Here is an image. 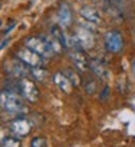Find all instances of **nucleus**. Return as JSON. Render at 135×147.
Wrapping results in <instances>:
<instances>
[{"label": "nucleus", "mask_w": 135, "mask_h": 147, "mask_svg": "<svg viewBox=\"0 0 135 147\" xmlns=\"http://www.w3.org/2000/svg\"><path fill=\"white\" fill-rule=\"evenodd\" d=\"M16 57H17V60H20V61H24L25 64H28V67H42V64H44L42 55H39L34 50L28 48L26 45L16 51Z\"/></svg>", "instance_id": "f03ea898"}, {"label": "nucleus", "mask_w": 135, "mask_h": 147, "mask_svg": "<svg viewBox=\"0 0 135 147\" xmlns=\"http://www.w3.org/2000/svg\"><path fill=\"white\" fill-rule=\"evenodd\" d=\"M58 20H60L61 28H69L73 24V13L67 3H61L58 9Z\"/></svg>", "instance_id": "9d476101"}, {"label": "nucleus", "mask_w": 135, "mask_h": 147, "mask_svg": "<svg viewBox=\"0 0 135 147\" xmlns=\"http://www.w3.org/2000/svg\"><path fill=\"white\" fill-rule=\"evenodd\" d=\"M64 73H65V76H67V77L70 79V82L73 83V86H79V85H80V77H79V74H77L74 70L69 69V70H65Z\"/></svg>", "instance_id": "f3484780"}, {"label": "nucleus", "mask_w": 135, "mask_h": 147, "mask_svg": "<svg viewBox=\"0 0 135 147\" xmlns=\"http://www.w3.org/2000/svg\"><path fill=\"white\" fill-rule=\"evenodd\" d=\"M89 69L92 70L95 73V76L103 82L109 80L110 79V71L109 69L106 67V64L103 61L97 60V58H92V60H89Z\"/></svg>", "instance_id": "1a4fd4ad"}, {"label": "nucleus", "mask_w": 135, "mask_h": 147, "mask_svg": "<svg viewBox=\"0 0 135 147\" xmlns=\"http://www.w3.org/2000/svg\"><path fill=\"white\" fill-rule=\"evenodd\" d=\"M42 36V39L45 41V42L48 44V47L51 48V51L54 53V54H60L61 51H62V45H61V42L55 38V36H52V35H41Z\"/></svg>", "instance_id": "ddd939ff"}, {"label": "nucleus", "mask_w": 135, "mask_h": 147, "mask_svg": "<svg viewBox=\"0 0 135 147\" xmlns=\"http://www.w3.org/2000/svg\"><path fill=\"white\" fill-rule=\"evenodd\" d=\"M29 76H32L38 82H45L47 77H48V71L45 69H42V67H31Z\"/></svg>", "instance_id": "4468645a"}, {"label": "nucleus", "mask_w": 135, "mask_h": 147, "mask_svg": "<svg viewBox=\"0 0 135 147\" xmlns=\"http://www.w3.org/2000/svg\"><path fill=\"white\" fill-rule=\"evenodd\" d=\"M28 64H25L24 61H17V60H15V61H9V63H6L5 64V70L12 76V77H15V79H24V77H26L28 74H29V71H31V67L28 69L26 67Z\"/></svg>", "instance_id": "423d86ee"}, {"label": "nucleus", "mask_w": 135, "mask_h": 147, "mask_svg": "<svg viewBox=\"0 0 135 147\" xmlns=\"http://www.w3.org/2000/svg\"><path fill=\"white\" fill-rule=\"evenodd\" d=\"M25 45L31 50H34L35 53H38L42 57H52L54 53L51 51V48L48 47V44L42 39V36H28L25 39Z\"/></svg>", "instance_id": "7ed1b4c3"}, {"label": "nucleus", "mask_w": 135, "mask_h": 147, "mask_svg": "<svg viewBox=\"0 0 135 147\" xmlns=\"http://www.w3.org/2000/svg\"><path fill=\"white\" fill-rule=\"evenodd\" d=\"M19 90H20L22 96H24L26 100L32 102V103L36 102L38 98H39V90H38L36 85L32 80L26 79V77L19 79Z\"/></svg>", "instance_id": "20e7f679"}, {"label": "nucleus", "mask_w": 135, "mask_h": 147, "mask_svg": "<svg viewBox=\"0 0 135 147\" xmlns=\"http://www.w3.org/2000/svg\"><path fill=\"white\" fill-rule=\"evenodd\" d=\"M105 47L109 53H119L124 47V38L121 32L118 31H110L105 36Z\"/></svg>", "instance_id": "0eeeda50"}, {"label": "nucleus", "mask_w": 135, "mask_h": 147, "mask_svg": "<svg viewBox=\"0 0 135 147\" xmlns=\"http://www.w3.org/2000/svg\"><path fill=\"white\" fill-rule=\"evenodd\" d=\"M74 39L79 42V45L83 48V50H90L95 47V36L93 34L90 32L89 29L86 28H79L76 35H74Z\"/></svg>", "instance_id": "6e6552de"}, {"label": "nucleus", "mask_w": 135, "mask_h": 147, "mask_svg": "<svg viewBox=\"0 0 135 147\" xmlns=\"http://www.w3.org/2000/svg\"><path fill=\"white\" fill-rule=\"evenodd\" d=\"M31 147H47V141H45V138L41 137V136L34 137L32 141H31Z\"/></svg>", "instance_id": "a211bd4d"}, {"label": "nucleus", "mask_w": 135, "mask_h": 147, "mask_svg": "<svg viewBox=\"0 0 135 147\" xmlns=\"http://www.w3.org/2000/svg\"><path fill=\"white\" fill-rule=\"evenodd\" d=\"M52 80H54L55 85L58 86V89L62 90L64 93H70V92H71V89H73V83L70 82L69 77L65 76V73H62V71L55 73V74L52 76Z\"/></svg>", "instance_id": "9b49d317"}, {"label": "nucleus", "mask_w": 135, "mask_h": 147, "mask_svg": "<svg viewBox=\"0 0 135 147\" xmlns=\"http://www.w3.org/2000/svg\"><path fill=\"white\" fill-rule=\"evenodd\" d=\"M107 93H109V88L106 86V88H105V92H103V96H102L100 99H106V96H107Z\"/></svg>", "instance_id": "aec40b11"}, {"label": "nucleus", "mask_w": 135, "mask_h": 147, "mask_svg": "<svg viewBox=\"0 0 135 147\" xmlns=\"http://www.w3.org/2000/svg\"><path fill=\"white\" fill-rule=\"evenodd\" d=\"M51 35L55 36V38L60 41L62 47L69 48V42H70V41L67 39V36H65V34L61 31V28H58V26H52V28H51Z\"/></svg>", "instance_id": "2eb2a0df"}, {"label": "nucleus", "mask_w": 135, "mask_h": 147, "mask_svg": "<svg viewBox=\"0 0 135 147\" xmlns=\"http://www.w3.org/2000/svg\"><path fill=\"white\" fill-rule=\"evenodd\" d=\"M80 15H81L86 20L92 22V24H99L100 20H102L100 12H99L96 7H93V6H84V7L80 10Z\"/></svg>", "instance_id": "f8f14e48"}, {"label": "nucleus", "mask_w": 135, "mask_h": 147, "mask_svg": "<svg viewBox=\"0 0 135 147\" xmlns=\"http://www.w3.org/2000/svg\"><path fill=\"white\" fill-rule=\"evenodd\" d=\"M2 108L10 115H19L25 111V105L17 93L2 90Z\"/></svg>", "instance_id": "f257e3e1"}, {"label": "nucleus", "mask_w": 135, "mask_h": 147, "mask_svg": "<svg viewBox=\"0 0 135 147\" xmlns=\"http://www.w3.org/2000/svg\"><path fill=\"white\" fill-rule=\"evenodd\" d=\"M10 130H12V133H13L16 137H19V138L26 137V136H29V133H31V130H32V122H31L28 118H25V117H17L16 119L12 121Z\"/></svg>", "instance_id": "39448f33"}, {"label": "nucleus", "mask_w": 135, "mask_h": 147, "mask_svg": "<svg viewBox=\"0 0 135 147\" xmlns=\"http://www.w3.org/2000/svg\"><path fill=\"white\" fill-rule=\"evenodd\" d=\"M2 147H20V140L17 137H3Z\"/></svg>", "instance_id": "dca6fc26"}, {"label": "nucleus", "mask_w": 135, "mask_h": 147, "mask_svg": "<svg viewBox=\"0 0 135 147\" xmlns=\"http://www.w3.org/2000/svg\"><path fill=\"white\" fill-rule=\"evenodd\" d=\"M95 90H96V83H95L93 80L87 82V83H86V92H87L89 95H93Z\"/></svg>", "instance_id": "6ab92c4d"}]
</instances>
